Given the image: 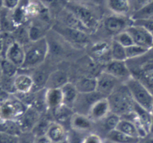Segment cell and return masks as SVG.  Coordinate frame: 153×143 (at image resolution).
Masks as SVG:
<instances>
[{"label": "cell", "instance_id": "1", "mask_svg": "<svg viewBox=\"0 0 153 143\" xmlns=\"http://www.w3.org/2000/svg\"><path fill=\"white\" fill-rule=\"evenodd\" d=\"M63 7L78 19L91 34L99 27L100 19L98 14L88 3L65 0Z\"/></svg>", "mask_w": 153, "mask_h": 143}, {"label": "cell", "instance_id": "2", "mask_svg": "<svg viewBox=\"0 0 153 143\" xmlns=\"http://www.w3.org/2000/svg\"><path fill=\"white\" fill-rule=\"evenodd\" d=\"M107 100L111 113L118 115L121 118H125L133 113L135 103L124 83L119 85L110 96L107 97Z\"/></svg>", "mask_w": 153, "mask_h": 143}, {"label": "cell", "instance_id": "3", "mask_svg": "<svg viewBox=\"0 0 153 143\" xmlns=\"http://www.w3.org/2000/svg\"><path fill=\"white\" fill-rule=\"evenodd\" d=\"M25 61L23 69H32L40 67L45 61L49 53V44L47 38L36 41H30L23 46Z\"/></svg>", "mask_w": 153, "mask_h": 143}, {"label": "cell", "instance_id": "4", "mask_svg": "<svg viewBox=\"0 0 153 143\" xmlns=\"http://www.w3.org/2000/svg\"><path fill=\"white\" fill-rule=\"evenodd\" d=\"M124 84L135 104L152 113L153 110V94L146 85L132 76Z\"/></svg>", "mask_w": 153, "mask_h": 143}, {"label": "cell", "instance_id": "5", "mask_svg": "<svg viewBox=\"0 0 153 143\" xmlns=\"http://www.w3.org/2000/svg\"><path fill=\"white\" fill-rule=\"evenodd\" d=\"M26 106L15 94H11L0 102V122L17 121L27 110Z\"/></svg>", "mask_w": 153, "mask_h": 143}, {"label": "cell", "instance_id": "6", "mask_svg": "<svg viewBox=\"0 0 153 143\" xmlns=\"http://www.w3.org/2000/svg\"><path fill=\"white\" fill-rule=\"evenodd\" d=\"M53 31L59 35L65 41L75 46H86L89 41V34L76 29L66 27L59 23L53 24Z\"/></svg>", "mask_w": 153, "mask_h": 143}, {"label": "cell", "instance_id": "7", "mask_svg": "<svg viewBox=\"0 0 153 143\" xmlns=\"http://www.w3.org/2000/svg\"><path fill=\"white\" fill-rule=\"evenodd\" d=\"M131 24L132 20H131L130 17L113 14L106 16L101 21L103 29L107 34L112 35V38L126 30V29Z\"/></svg>", "mask_w": 153, "mask_h": 143}, {"label": "cell", "instance_id": "8", "mask_svg": "<svg viewBox=\"0 0 153 143\" xmlns=\"http://www.w3.org/2000/svg\"><path fill=\"white\" fill-rule=\"evenodd\" d=\"M137 67H129L131 76L139 79L153 94V61L139 64Z\"/></svg>", "mask_w": 153, "mask_h": 143}, {"label": "cell", "instance_id": "9", "mask_svg": "<svg viewBox=\"0 0 153 143\" xmlns=\"http://www.w3.org/2000/svg\"><path fill=\"white\" fill-rule=\"evenodd\" d=\"M96 91L104 98H107L108 96H110V94L114 91V90L119 85H121L120 83H123L117 78L113 77V76L106 73L104 70H102L96 76Z\"/></svg>", "mask_w": 153, "mask_h": 143}, {"label": "cell", "instance_id": "10", "mask_svg": "<svg viewBox=\"0 0 153 143\" xmlns=\"http://www.w3.org/2000/svg\"><path fill=\"white\" fill-rule=\"evenodd\" d=\"M134 41V44L151 50L153 47V36L143 27L131 24L126 29Z\"/></svg>", "mask_w": 153, "mask_h": 143}, {"label": "cell", "instance_id": "11", "mask_svg": "<svg viewBox=\"0 0 153 143\" xmlns=\"http://www.w3.org/2000/svg\"><path fill=\"white\" fill-rule=\"evenodd\" d=\"M103 70L117 78L123 83L131 76V70L126 61L110 60L105 64Z\"/></svg>", "mask_w": 153, "mask_h": 143}, {"label": "cell", "instance_id": "12", "mask_svg": "<svg viewBox=\"0 0 153 143\" xmlns=\"http://www.w3.org/2000/svg\"><path fill=\"white\" fill-rule=\"evenodd\" d=\"M104 97L97 91L88 94L79 93L75 104L73 107V110L75 113L87 116L92 106L101 98Z\"/></svg>", "mask_w": 153, "mask_h": 143}, {"label": "cell", "instance_id": "13", "mask_svg": "<svg viewBox=\"0 0 153 143\" xmlns=\"http://www.w3.org/2000/svg\"><path fill=\"white\" fill-rule=\"evenodd\" d=\"M42 115L33 107H28L26 112L17 120L21 133H32Z\"/></svg>", "mask_w": 153, "mask_h": 143}, {"label": "cell", "instance_id": "14", "mask_svg": "<svg viewBox=\"0 0 153 143\" xmlns=\"http://www.w3.org/2000/svg\"><path fill=\"white\" fill-rule=\"evenodd\" d=\"M111 113L107 98H103L97 101L89 110L88 117L93 122H99Z\"/></svg>", "mask_w": 153, "mask_h": 143}, {"label": "cell", "instance_id": "15", "mask_svg": "<svg viewBox=\"0 0 153 143\" xmlns=\"http://www.w3.org/2000/svg\"><path fill=\"white\" fill-rule=\"evenodd\" d=\"M4 59L11 61L19 69L21 68L25 61L24 47L14 41L7 50Z\"/></svg>", "mask_w": 153, "mask_h": 143}, {"label": "cell", "instance_id": "16", "mask_svg": "<svg viewBox=\"0 0 153 143\" xmlns=\"http://www.w3.org/2000/svg\"><path fill=\"white\" fill-rule=\"evenodd\" d=\"M16 94H28L34 91L35 82L32 75L17 73L14 77Z\"/></svg>", "mask_w": 153, "mask_h": 143}, {"label": "cell", "instance_id": "17", "mask_svg": "<svg viewBox=\"0 0 153 143\" xmlns=\"http://www.w3.org/2000/svg\"><path fill=\"white\" fill-rule=\"evenodd\" d=\"M106 5L112 14L130 17L132 12L130 0H107Z\"/></svg>", "mask_w": 153, "mask_h": 143}, {"label": "cell", "instance_id": "18", "mask_svg": "<svg viewBox=\"0 0 153 143\" xmlns=\"http://www.w3.org/2000/svg\"><path fill=\"white\" fill-rule=\"evenodd\" d=\"M45 102L48 111L53 113L57 108L63 104L62 94L60 88H46Z\"/></svg>", "mask_w": 153, "mask_h": 143}, {"label": "cell", "instance_id": "19", "mask_svg": "<svg viewBox=\"0 0 153 143\" xmlns=\"http://www.w3.org/2000/svg\"><path fill=\"white\" fill-rule=\"evenodd\" d=\"M94 122L87 116L74 113L70 121L71 129L80 133H86L91 130Z\"/></svg>", "mask_w": 153, "mask_h": 143}, {"label": "cell", "instance_id": "20", "mask_svg": "<svg viewBox=\"0 0 153 143\" xmlns=\"http://www.w3.org/2000/svg\"><path fill=\"white\" fill-rule=\"evenodd\" d=\"M46 136L52 143H59L67 139L68 131L64 125L53 122L47 132Z\"/></svg>", "mask_w": 153, "mask_h": 143}, {"label": "cell", "instance_id": "21", "mask_svg": "<svg viewBox=\"0 0 153 143\" xmlns=\"http://www.w3.org/2000/svg\"><path fill=\"white\" fill-rule=\"evenodd\" d=\"M68 82V76L64 70H56L51 72L47 79L46 88H61Z\"/></svg>", "mask_w": 153, "mask_h": 143}, {"label": "cell", "instance_id": "22", "mask_svg": "<svg viewBox=\"0 0 153 143\" xmlns=\"http://www.w3.org/2000/svg\"><path fill=\"white\" fill-rule=\"evenodd\" d=\"M10 17L15 29L28 23L29 19L26 11V3H22L21 0L20 4L15 9L10 11Z\"/></svg>", "mask_w": 153, "mask_h": 143}, {"label": "cell", "instance_id": "23", "mask_svg": "<svg viewBox=\"0 0 153 143\" xmlns=\"http://www.w3.org/2000/svg\"><path fill=\"white\" fill-rule=\"evenodd\" d=\"M62 94L63 104L70 108L73 109L79 92L76 90L74 83L68 82L63 85L61 88Z\"/></svg>", "mask_w": 153, "mask_h": 143}, {"label": "cell", "instance_id": "24", "mask_svg": "<svg viewBox=\"0 0 153 143\" xmlns=\"http://www.w3.org/2000/svg\"><path fill=\"white\" fill-rule=\"evenodd\" d=\"M76 90L81 94H88L96 91L97 79L95 76H83L74 83Z\"/></svg>", "mask_w": 153, "mask_h": 143}, {"label": "cell", "instance_id": "25", "mask_svg": "<svg viewBox=\"0 0 153 143\" xmlns=\"http://www.w3.org/2000/svg\"><path fill=\"white\" fill-rule=\"evenodd\" d=\"M134 113L137 122L146 130L148 134H149L150 125H151L152 119V113L141 107L140 106L137 105V104H134Z\"/></svg>", "mask_w": 153, "mask_h": 143}, {"label": "cell", "instance_id": "26", "mask_svg": "<svg viewBox=\"0 0 153 143\" xmlns=\"http://www.w3.org/2000/svg\"><path fill=\"white\" fill-rule=\"evenodd\" d=\"M107 141L112 143H140V139L130 136L117 130L110 131L106 135Z\"/></svg>", "mask_w": 153, "mask_h": 143}, {"label": "cell", "instance_id": "27", "mask_svg": "<svg viewBox=\"0 0 153 143\" xmlns=\"http://www.w3.org/2000/svg\"><path fill=\"white\" fill-rule=\"evenodd\" d=\"M53 122H54V121L49 117L47 113H44L42 115L38 122H37L34 129L32 130V133L33 134L35 138L46 136L47 132H48V129H49L50 126L53 123Z\"/></svg>", "mask_w": 153, "mask_h": 143}, {"label": "cell", "instance_id": "28", "mask_svg": "<svg viewBox=\"0 0 153 143\" xmlns=\"http://www.w3.org/2000/svg\"><path fill=\"white\" fill-rule=\"evenodd\" d=\"M74 113V112L73 109L62 104L51 114H52L53 119H55L54 122L62 124L63 123H66L68 122L70 124L71 119Z\"/></svg>", "mask_w": 153, "mask_h": 143}, {"label": "cell", "instance_id": "29", "mask_svg": "<svg viewBox=\"0 0 153 143\" xmlns=\"http://www.w3.org/2000/svg\"><path fill=\"white\" fill-rule=\"evenodd\" d=\"M116 130L126 134V135L130 136L140 138L136 125L130 119H123V118H121V120L119 122Z\"/></svg>", "mask_w": 153, "mask_h": 143}, {"label": "cell", "instance_id": "30", "mask_svg": "<svg viewBox=\"0 0 153 143\" xmlns=\"http://www.w3.org/2000/svg\"><path fill=\"white\" fill-rule=\"evenodd\" d=\"M91 52L94 57L98 59L99 60H102V58L106 56H108L111 59L110 44H108L105 41H99L93 44L91 49Z\"/></svg>", "mask_w": 153, "mask_h": 143}, {"label": "cell", "instance_id": "31", "mask_svg": "<svg viewBox=\"0 0 153 143\" xmlns=\"http://www.w3.org/2000/svg\"><path fill=\"white\" fill-rule=\"evenodd\" d=\"M11 34H12L14 41H17L19 44H22L23 46L29 44L30 42L29 35V22L16 28L11 32Z\"/></svg>", "mask_w": 153, "mask_h": 143}, {"label": "cell", "instance_id": "32", "mask_svg": "<svg viewBox=\"0 0 153 143\" xmlns=\"http://www.w3.org/2000/svg\"><path fill=\"white\" fill-rule=\"evenodd\" d=\"M153 17V1L142 8L133 11L131 14L130 18L132 21L139 20L150 19Z\"/></svg>", "mask_w": 153, "mask_h": 143}, {"label": "cell", "instance_id": "33", "mask_svg": "<svg viewBox=\"0 0 153 143\" xmlns=\"http://www.w3.org/2000/svg\"><path fill=\"white\" fill-rule=\"evenodd\" d=\"M110 56L112 60L127 61L126 48L120 45L117 41L112 40L110 43Z\"/></svg>", "mask_w": 153, "mask_h": 143}, {"label": "cell", "instance_id": "34", "mask_svg": "<svg viewBox=\"0 0 153 143\" xmlns=\"http://www.w3.org/2000/svg\"><path fill=\"white\" fill-rule=\"evenodd\" d=\"M120 120H121V117L120 116H119L117 114H114L113 113H110L103 120H101L99 122L102 123L103 129H104V130L107 134L110 131L114 130L117 129V125H118Z\"/></svg>", "mask_w": 153, "mask_h": 143}, {"label": "cell", "instance_id": "35", "mask_svg": "<svg viewBox=\"0 0 153 143\" xmlns=\"http://www.w3.org/2000/svg\"><path fill=\"white\" fill-rule=\"evenodd\" d=\"M0 132L6 133L11 135H21V131L17 121H2L0 122Z\"/></svg>", "mask_w": 153, "mask_h": 143}, {"label": "cell", "instance_id": "36", "mask_svg": "<svg viewBox=\"0 0 153 143\" xmlns=\"http://www.w3.org/2000/svg\"><path fill=\"white\" fill-rule=\"evenodd\" d=\"M149 50H150L146 49L144 47H140V46L136 45V44H133V45L130 46V47H126V57H127V61L140 58V57L146 54Z\"/></svg>", "mask_w": 153, "mask_h": 143}, {"label": "cell", "instance_id": "37", "mask_svg": "<svg viewBox=\"0 0 153 143\" xmlns=\"http://www.w3.org/2000/svg\"><path fill=\"white\" fill-rule=\"evenodd\" d=\"M0 64H1V68H2V76L14 77L18 73V67L5 59H0Z\"/></svg>", "mask_w": 153, "mask_h": 143}, {"label": "cell", "instance_id": "38", "mask_svg": "<svg viewBox=\"0 0 153 143\" xmlns=\"http://www.w3.org/2000/svg\"><path fill=\"white\" fill-rule=\"evenodd\" d=\"M112 40L117 41V43H119L120 45L124 47L125 48L134 44L131 37V35H129V33L126 30L120 32L118 35H115L114 37L112 38Z\"/></svg>", "mask_w": 153, "mask_h": 143}, {"label": "cell", "instance_id": "39", "mask_svg": "<svg viewBox=\"0 0 153 143\" xmlns=\"http://www.w3.org/2000/svg\"><path fill=\"white\" fill-rule=\"evenodd\" d=\"M85 136L86 135L83 133L71 129L70 131H68L67 142L68 143H82Z\"/></svg>", "mask_w": 153, "mask_h": 143}, {"label": "cell", "instance_id": "40", "mask_svg": "<svg viewBox=\"0 0 153 143\" xmlns=\"http://www.w3.org/2000/svg\"><path fill=\"white\" fill-rule=\"evenodd\" d=\"M132 24L142 26L153 36V19L150 18L146 19V20H134V21H132Z\"/></svg>", "mask_w": 153, "mask_h": 143}, {"label": "cell", "instance_id": "41", "mask_svg": "<svg viewBox=\"0 0 153 143\" xmlns=\"http://www.w3.org/2000/svg\"><path fill=\"white\" fill-rule=\"evenodd\" d=\"M45 8L50 10L51 12V10H55L56 8H59L61 10L62 8H59V5H61V1L62 0H38Z\"/></svg>", "mask_w": 153, "mask_h": 143}, {"label": "cell", "instance_id": "42", "mask_svg": "<svg viewBox=\"0 0 153 143\" xmlns=\"http://www.w3.org/2000/svg\"><path fill=\"white\" fill-rule=\"evenodd\" d=\"M18 136L0 132V143H19Z\"/></svg>", "mask_w": 153, "mask_h": 143}, {"label": "cell", "instance_id": "43", "mask_svg": "<svg viewBox=\"0 0 153 143\" xmlns=\"http://www.w3.org/2000/svg\"><path fill=\"white\" fill-rule=\"evenodd\" d=\"M82 143H104V141L98 134L89 133L86 135Z\"/></svg>", "mask_w": 153, "mask_h": 143}, {"label": "cell", "instance_id": "44", "mask_svg": "<svg viewBox=\"0 0 153 143\" xmlns=\"http://www.w3.org/2000/svg\"><path fill=\"white\" fill-rule=\"evenodd\" d=\"M21 0H2V8L13 11L20 4Z\"/></svg>", "mask_w": 153, "mask_h": 143}, {"label": "cell", "instance_id": "45", "mask_svg": "<svg viewBox=\"0 0 153 143\" xmlns=\"http://www.w3.org/2000/svg\"><path fill=\"white\" fill-rule=\"evenodd\" d=\"M153 0H130L131 5L132 12L136 11V10L139 9V8H142L144 5L150 3Z\"/></svg>", "mask_w": 153, "mask_h": 143}, {"label": "cell", "instance_id": "46", "mask_svg": "<svg viewBox=\"0 0 153 143\" xmlns=\"http://www.w3.org/2000/svg\"><path fill=\"white\" fill-rule=\"evenodd\" d=\"M19 143H35V136L32 133H22L19 137Z\"/></svg>", "mask_w": 153, "mask_h": 143}, {"label": "cell", "instance_id": "47", "mask_svg": "<svg viewBox=\"0 0 153 143\" xmlns=\"http://www.w3.org/2000/svg\"><path fill=\"white\" fill-rule=\"evenodd\" d=\"M35 143H52L47 136L40 137H35Z\"/></svg>", "mask_w": 153, "mask_h": 143}, {"label": "cell", "instance_id": "48", "mask_svg": "<svg viewBox=\"0 0 153 143\" xmlns=\"http://www.w3.org/2000/svg\"><path fill=\"white\" fill-rule=\"evenodd\" d=\"M66 1H71V2H83V3H88L92 0H66Z\"/></svg>", "mask_w": 153, "mask_h": 143}, {"label": "cell", "instance_id": "49", "mask_svg": "<svg viewBox=\"0 0 153 143\" xmlns=\"http://www.w3.org/2000/svg\"><path fill=\"white\" fill-rule=\"evenodd\" d=\"M152 136L150 137V138H148V139H145V140L143 141V143H153V135H152Z\"/></svg>", "mask_w": 153, "mask_h": 143}, {"label": "cell", "instance_id": "50", "mask_svg": "<svg viewBox=\"0 0 153 143\" xmlns=\"http://www.w3.org/2000/svg\"><path fill=\"white\" fill-rule=\"evenodd\" d=\"M149 134L153 135V114H152V123H151V125H150Z\"/></svg>", "mask_w": 153, "mask_h": 143}, {"label": "cell", "instance_id": "51", "mask_svg": "<svg viewBox=\"0 0 153 143\" xmlns=\"http://www.w3.org/2000/svg\"><path fill=\"white\" fill-rule=\"evenodd\" d=\"M2 68H1V64H0V80L2 79Z\"/></svg>", "mask_w": 153, "mask_h": 143}, {"label": "cell", "instance_id": "52", "mask_svg": "<svg viewBox=\"0 0 153 143\" xmlns=\"http://www.w3.org/2000/svg\"><path fill=\"white\" fill-rule=\"evenodd\" d=\"M2 9V0H0V11Z\"/></svg>", "mask_w": 153, "mask_h": 143}, {"label": "cell", "instance_id": "53", "mask_svg": "<svg viewBox=\"0 0 153 143\" xmlns=\"http://www.w3.org/2000/svg\"><path fill=\"white\" fill-rule=\"evenodd\" d=\"M59 143H68V142H67V139H66V140H65V141H63V142H59Z\"/></svg>", "mask_w": 153, "mask_h": 143}, {"label": "cell", "instance_id": "54", "mask_svg": "<svg viewBox=\"0 0 153 143\" xmlns=\"http://www.w3.org/2000/svg\"><path fill=\"white\" fill-rule=\"evenodd\" d=\"M2 32V25H1V21H0V32Z\"/></svg>", "mask_w": 153, "mask_h": 143}, {"label": "cell", "instance_id": "55", "mask_svg": "<svg viewBox=\"0 0 153 143\" xmlns=\"http://www.w3.org/2000/svg\"><path fill=\"white\" fill-rule=\"evenodd\" d=\"M107 142H108V143H112V142H108V141H107Z\"/></svg>", "mask_w": 153, "mask_h": 143}, {"label": "cell", "instance_id": "56", "mask_svg": "<svg viewBox=\"0 0 153 143\" xmlns=\"http://www.w3.org/2000/svg\"><path fill=\"white\" fill-rule=\"evenodd\" d=\"M152 114H153V110H152Z\"/></svg>", "mask_w": 153, "mask_h": 143}, {"label": "cell", "instance_id": "57", "mask_svg": "<svg viewBox=\"0 0 153 143\" xmlns=\"http://www.w3.org/2000/svg\"><path fill=\"white\" fill-rule=\"evenodd\" d=\"M152 19H153V17H152Z\"/></svg>", "mask_w": 153, "mask_h": 143}, {"label": "cell", "instance_id": "58", "mask_svg": "<svg viewBox=\"0 0 153 143\" xmlns=\"http://www.w3.org/2000/svg\"><path fill=\"white\" fill-rule=\"evenodd\" d=\"M152 48H153V47H152Z\"/></svg>", "mask_w": 153, "mask_h": 143}]
</instances>
